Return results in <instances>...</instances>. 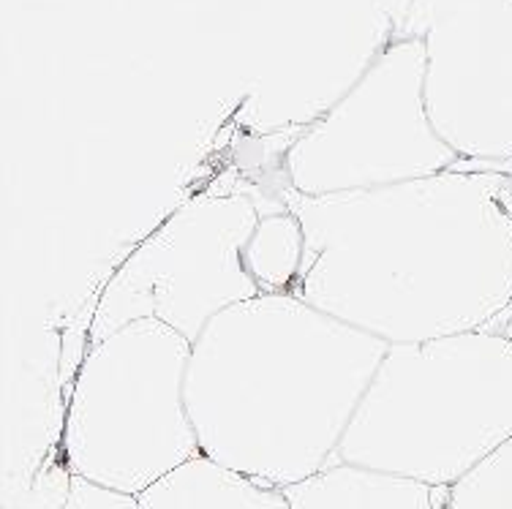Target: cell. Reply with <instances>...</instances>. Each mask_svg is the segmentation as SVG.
Segmentation results:
<instances>
[{
	"label": "cell",
	"instance_id": "11",
	"mask_svg": "<svg viewBox=\"0 0 512 509\" xmlns=\"http://www.w3.org/2000/svg\"><path fill=\"white\" fill-rule=\"evenodd\" d=\"M447 509H512V436L450 485Z\"/></svg>",
	"mask_w": 512,
	"mask_h": 509
},
{
	"label": "cell",
	"instance_id": "3",
	"mask_svg": "<svg viewBox=\"0 0 512 509\" xmlns=\"http://www.w3.org/2000/svg\"><path fill=\"white\" fill-rule=\"evenodd\" d=\"M512 436V338L387 346L335 461L450 488Z\"/></svg>",
	"mask_w": 512,
	"mask_h": 509
},
{
	"label": "cell",
	"instance_id": "13",
	"mask_svg": "<svg viewBox=\"0 0 512 509\" xmlns=\"http://www.w3.org/2000/svg\"><path fill=\"white\" fill-rule=\"evenodd\" d=\"M504 316H510V319H507V327H504V330H496V333H504L507 338H512V305H510V311H507Z\"/></svg>",
	"mask_w": 512,
	"mask_h": 509
},
{
	"label": "cell",
	"instance_id": "10",
	"mask_svg": "<svg viewBox=\"0 0 512 509\" xmlns=\"http://www.w3.org/2000/svg\"><path fill=\"white\" fill-rule=\"evenodd\" d=\"M303 251V224L289 207L281 213H262L246 245V270L262 294L292 292L303 265Z\"/></svg>",
	"mask_w": 512,
	"mask_h": 509
},
{
	"label": "cell",
	"instance_id": "4",
	"mask_svg": "<svg viewBox=\"0 0 512 509\" xmlns=\"http://www.w3.org/2000/svg\"><path fill=\"white\" fill-rule=\"evenodd\" d=\"M194 343L156 319H139L79 365L63 422L71 477L139 496L191 458L199 439L186 406Z\"/></svg>",
	"mask_w": 512,
	"mask_h": 509
},
{
	"label": "cell",
	"instance_id": "14",
	"mask_svg": "<svg viewBox=\"0 0 512 509\" xmlns=\"http://www.w3.org/2000/svg\"><path fill=\"white\" fill-rule=\"evenodd\" d=\"M442 509H447V507H442Z\"/></svg>",
	"mask_w": 512,
	"mask_h": 509
},
{
	"label": "cell",
	"instance_id": "1",
	"mask_svg": "<svg viewBox=\"0 0 512 509\" xmlns=\"http://www.w3.org/2000/svg\"><path fill=\"white\" fill-rule=\"evenodd\" d=\"M512 175L450 169L409 183L303 196L292 294L384 343L493 330L512 305Z\"/></svg>",
	"mask_w": 512,
	"mask_h": 509
},
{
	"label": "cell",
	"instance_id": "6",
	"mask_svg": "<svg viewBox=\"0 0 512 509\" xmlns=\"http://www.w3.org/2000/svg\"><path fill=\"white\" fill-rule=\"evenodd\" d=\"M425 109V44H401L286 153L292 191H365L458 169Z\"/></svg>",
	"mask_w": 512,
	"mask_h": 509
},
{
	"label": "cell",
	"instance_id": "8",
	"mask_svg": "<svg viewBox=\"0 0 512 509\" xmlns=\"http://www.w3.org/2000/svg\"><path fill=\"white\" fill-rule=\"evenodd\" d=\"M281 490L289 509H442L450 496V488L344 461Z\"/></svg>",
	"mask_w": 512,
	"mask_h": 509
},
{
	"label": "cell",
	"instance_id": "7",
	"mask_svg": "<svg viewBox=\"0 0 512 509\" xmlns=\"http://www.w3.org/2000/svg\"><path fill=\"white\" fill-rule=\"evenodd\" d=\"M425 109L458 169L512 175V0H469L428 36Z\"/></svg>",
	"mask_w": 512,
	"mask_h": 509
},
{
	"label": "cell",
	"instance_id": "9",
	"mask_svg": "<svg viewBox=\"0 0 512 509\" xmlns=\"http://www.w3.org/2000/svg\"><path fill=\"white\" fill-rule=\"evenodd\" d=\"M139 509H289L284 490L199 452L137 496Z\"/></svg>",
	"mask_w": 512,
	"mask_h": 509
},
{
	"label": "cell",
	"instance_id": "2",
	"mask_svg": "<svg viewBox=\"0 0 512 509\" xmlns=\"http://www.w3.org/2000/svg\"><path fill=\"white\" fill-rule=\"evenodd\" d=\"M387 346L292 292L232 305L191 349L199 450L273 488L306 480L333 463Z\"/></svg>",
	"mask_w": 512,
	"mask_h": 509
},
{
	"label": "cell",
	"instance_id": "12",
	"mask_svg": "<svg viewBox=\"0 0 512 509\" xmlns=\"http://www.w3.org/2000/svg\"><path fill=\"white\" fill-rule=\"evenodd\" d=\"M60 509H139V501L137 496L101 488L82 477H71L69 499Z\"/></svg>",
	"mask_w": 512,
	"mask_h": 509
},
{
	"label": "cell",
	"instance_id": "5",
	"mask_svg": "<svg viewBox=\"0 0 512 509\" xmlns=\"http://www.w3.org/2000/svg\"><path fill=\"white\" fill-rule=\"evenodd\" d=\"M259 218L246 194L183 202L101 289L90 346L139 319H156L194 343L218 314L259 297L262 289L246 270V245Z\"/></svg>",
	"mask_w": 512,
	"mask_h": 509
}]
</instances>
